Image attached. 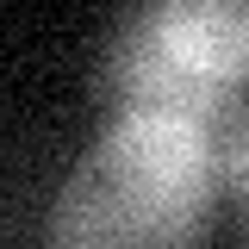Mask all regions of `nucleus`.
<instances>
[{"label": "nucleus", "mask_w": 249, "mask_h": 249, "mask_svg": "<svg viewBox=\"0 0 249 249\" xmlns=\"http://www.w3.org/2000/svg\"><path fill=\"white\" fill-rule=\"evenodd\" d=\"M218 212V156L206 137L119 119L50 206V249H199Z\"/></svg>", "instance_id": "obj_1"}, {"label": "nucleus", "mask_w": 249, "mask_h": 249, "mask_svg": "<svg viewBox=\"0 0 249 249\" xmlns=\"http://www.w3.org/2000/svg\"><path fill=\"white\" fill-rule=\"evenodd\" d=\"M100 93L112 106V124L119 119H156V124H181L193 137H206L218 156V175L231 181V193L243 187V119L224 100L231 88L206 81L199 69H187L162 44L150 6H137L119 25L112 50H106V69H100Z\"/></svg>", "instance_id": "obj_2"}, {"label": "nucleus", "mask_w": 249, "mask_h": 249, "mask_svg": "<svg viewBox=\"0 0 249 249\" xmlns=\"http://www.w3.org/2000/svg\"><path fill=\"white\" fill-rule=\"evenodd\" d=\"M162 44L199 69L206 81L218 88H237L243 81V62H249V13L237 0H156L150 6Z\"/></svg>", "instance_id": "obj_3"}]
</instances>
